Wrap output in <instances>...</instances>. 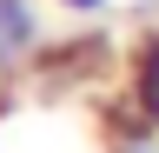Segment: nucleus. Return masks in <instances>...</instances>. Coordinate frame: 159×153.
Wrapping results in <instances>:
<instances>
[{
	"instance_id": "1",
	"label": "nucleus",
	"mask_w": 159,
	"mask_h": 153,
	"mask_svg": "<svg viewBox=\"0 0 159 153\" xmlns=\"http://www.w3.org/2000/svg\"><path fill=\"white\" fill-rule=\"evenodd\" d=\"M106 146H113V153H159V127L126 100V107L106 113Z\"/></svg>"
},
{
	"instance_id": "2",
	"label": "nucleus",
	"mask_w": 159,
	"mask_h": 153,
	"mask_svg": "<svg viewBox=\"0 0 159 153\" xmlns=\"http://www.w3.org/2000/svg\"><path fill=\"white\" fill-rule=\"evenodd\" d=\"M133 107L159 127V40H146L133 53Z\"/></svg>"
},
{
	"instance_id": "3",
	"label": "nucleus",
	"mask_w": 159,
	"mask_h": 153,
	"mask_svg": "<svg viewBox=\"0 0 159 153\" xmlns=\"http://www.w3.org/2000/svg\"><path fill=\"white\" fill-rule=\"evenodd\" d=\"M66 13H106V0H60Z\"/></svg>"
},
{
	"instance_id": "4",
	"label": "nucleus",
	"mask_w": 159,
	"mask_h": 153,
	"mask_svg": "<svg viewBox=\"0 0 159 153\" xmlns=\"http://www.w3.org/2000/svg\"><path fill=\"white\" fill-rule=\"evenodd\" d=\"M7 67H13V60H7V47H0V73H7Z\"/></svg>"
}]
</instances>
